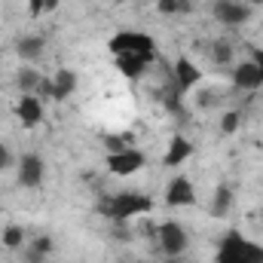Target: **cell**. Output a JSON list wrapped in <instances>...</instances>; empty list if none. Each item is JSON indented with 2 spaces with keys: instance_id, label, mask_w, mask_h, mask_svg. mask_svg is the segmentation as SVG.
Here are the masks:
<instances>
[{
  "instance_id": "obj_1",
  "label": "cell",
  "mask_w": 263,
  "mask_h": 263,
  "mask_svg": "<svg viewBox=\"0 0 263 263\" xmlns=\"http://www.w3.org/2000/svg\"><path fill=\"white\" fill-rule=\"evenodd\" d=\"M217 263H263V245L245 239L239 230H230L217 245Z\"/></svg>"
},
{
  "instance_id": "obj_2",
  "label": "cell",
  "mask_w": 263,
  "mask_h": 263,
  "mask_svg": "<svg viewBox=\"0 0 263 263\" xmlns=\"http://www.w3.org/2000/svg\"><path fill=\"white\" fill-rule=\"evenodd\" d=\"M150 208H153V199L144 193H120V196L98 202V214H104L110 220H132L138 214H147Z\"/></svg>"
},
{
  "instance_id": "obj_3",
  "label": "cell",
  "mask_w": 263,
  "mask_h": 263,
  "mask_svg": "<svg viewBox=\"0 0 263 263\" xmlns=\"http://www.w3.org/2000/svg\"><path fill=\"white\" fill-rule=\"evenodd\" d=\"M110 52L114 55H138V52H156V43L144 31H120L110 37Z\"/></svg>"
},
{
  "instance_id": "obj_4",
  "label": "cell",
  "mask_w": 263,
  "mask_h": 263,
  "mask_svg": "<svg viewBox=\"0 0 263 263\" xmlns=\"http://www.w3.org/2000/svg\"><path fill=\"white\" fill-rule=\"evenodd\" d=\"M156 236H159V248L168 254V257H181L187 251V230L178 223V220H165L156 227Z\"/></svg>"
},
{
  "instance_id": "obj_5",
  "label": "cell",
  "mask_w": 263,
  "mask_h": 263,
  "mask_svg": "<svg viewBox=\"0 0 263 263\" xmlns=\"http://www.w3.org/2000/svg\"><path fill=\"white\" fill-rule=\"evenodd\" d=\"M144 162H147V156H144L141 150L126 147V150L107 156V172H110V175H120V178H129V175H135V172L144 168Z\"/></svg>"
},
{
  "instance_id": "obj_6",
  "label": "cell",
  "mask_w": 263,
  "mask_h": 263,
  "mask_svg": "<svg viewBox=\"0 0 263 263\" xmlns=\"http://www.w3.org/2000/svg\"><path fill=\"white\" fill-rule=\"evenodd\" d=\"M43 175H46V165H43V156L37 153H22L18 156V184L22 187H40L43 184Z\"/></svg>"
},
{
  "instance_id": "obj_7",
  "label": "cell",
  "mask_w": 263,
  "mask_h": 263,
  "mask_svg": "<svg viewBox=\"0 0 263 263\" xmlns=\"http://www.w3.org/2000/svg\"><path fill=\"white\" fill-rule=\"evenodd\" d=\"M214 15H217V22H223L227 28H236V25H245V22H248L251 6H248V3H236V0H217V3H214Z\"/></svg>"
},
{
  "instance_id": "obj_8",
  "label": "cell",
  "mask_w": 263,
  "mask_h": 263,
  "mask_svg": "<svg viewBox=\"0 0 263 263\" xmlns=\"http://www.w3.org/2000/svg\"><path fill=\"white\" fill-rule=\"evenodd\" d=\"M156 62V52H138V55H117V70L126 80H138L144 77V70Z\"/></svg>"
},
{
  "instance_id": "obj_9",
  "label": "cell",
  "mask_w": 263,
  "mask_h": 263,
  "mask_svg": "<svg viewBox=\"0 0 263 263\" xmlns=\"http://www.w3.org/2000/svg\"><path fill=\"white\" fill-rule=\"evenodd\" d=\"M165 202L172 205V208H184V205H193L196 202V190H193V181L190 178H175L172 184H168V190H165Z\"/></svg>"
},
{
  "instance_id": "obj_10",
  "label": "cell",
  "mask_w": 263,
  "mask_h": 263,
  "mask_svg": "<svg viewBox=\"0 0 263 263\" xmlns=\"http://www.w3.org/2000/svg\"><path fill=\"white\" fill-rule=\"evenodd\" d=\"M233 86L242 89V92H254V89H260L263 77H260V70H257V65H254V62H242V65H236V70H233Z\"/></svg>"
},
{
  "instance_id": "obj_11",
  "label": "cell",
  "mask_w": 263,
  "mask_h": 263,
  "mask_svg": "<svg viewBox=\"0 0 263 263\" xmlns=\"http://www.w3.org/2000/svg\"><path fill=\"white\" fill-rule=\"evenodd\" d=\"M15 114H18V120H22V126H25V129H34V126H40V123H43V104H40V98H37V95H22V101H18Z\"/></svg>"
},
{
  "instance_id": "obj_12",
  "label": "cell",
  "mask_w": 263,
  "mask_h": 263,
  "mask_svg": "<svg viewBox=\"0 0 263 263\" xmlns=\"http://www.w3.org/2000/svg\"><path fill=\"white\" fill-rule=\"evenodd\" d=\"M190 156H193V144H190L184 135H175L172 144H168V150H165V159H162V162H165L168 168H178V165L187 162Z\"/></svg>"
},
{
  "instance_id": "obj_13",
  "label": "cell",
  "mask_w": 263,
  "mask_h": 263,
  "mask_svg": "<svg viewBox=\"0 0 263 263\" xmlns=\"http://www.w3.org/2000/svg\"><path fill=\"white\" fill-rule=\"evenodd\" d=\"M199 80H202V70H199L190 59H178V62H175V83H178V89H181V92L193 89Z\"/></svg>"
},
{
  "instance_id": "obj_14",
  "label": "cell",
  "mask_w": 263,
  "mask_h": 263,
  "mask_svg": "<svg viewBox=\"0 0 263 263\" xmlns=\"http://www.w3.org/2000/svg\"><path fill=\"white\" fill-rule=\"evenodd\" d=\"M43 49H46V40H43L40 34L22 37V40L15 43V52H18V59H25V65H34V62L43 55Z\"/></svg>"
},
{
  "instance_id": "obj_15",
  "label": "cell",
  "mask_w": 263,
  "mask_h": 263,
  "mask_svg": "<svg viewBox=\"0 0 263 263\" xmlns=\"http://www.w3.org/2000/svg\"><path fill=\"white\" fill-rule=\"evenodd\" d=\"M73 89H77V73L67 70V67H62V70L52 77V98H55V101H65V98L73 95Z\"/></svg>"
},
{
  "instance_id": "obj_16",
  "label": "cell",
  "mask_w": 263,
  "mask_h": 263,
  "mask_svg": "<svg viewBox=\"0 0 263 263\" xmlns=\"http://www.w3.org/2000/svg\"><path fill=\"white\" fill-rule=\"evenodd\" d=\"M230 208H233V190H230V184H220L217 190H214V199H211V217H227L230 214Z\"/></svg>"
},
{
  "instance_id": "obj_17",
  "label": "cell",
  "mask_w": 263,
  "mask_h": 263,
  "mask_svg": "<svg viewBox=\"0 0 263 263\" xmlns=\"http://www.w3.org/2000/svg\"><path fill=\"white\" fill-rule=\"evenodd\" d=\"M40 80H43V77H40V70H37L34 65H25L18 73H15V86H18L25 95H37V89H40Z\"/></svg>"
},
{
  "instance_id": "obj_18",
  "label": "cell",
  "mask_w": 263,
  "mask_h": 263,
  "mask_svg": "<svg viewBox=\"0 0 263 263\" xmlns=\"http://www.w3.org/2000/svg\"><path fill=\"white\" fill-rule=\"evenodd\" d=\"M49 254H52V239H49V236H37V239L31 242V248H28L25 260H28V263H46Z\"/></svg>"
},
{
  "instance_id": "obj_19",
  "label": "cell",
  "mask_w": 263,
  "mask_h": 263,
  "mask_svg": "<svg viewBox=\"0 0 263 263\" xmlns=\"http://www.w3.org/2000/svg\"><path fill=\"white\" fill-rule=\"evenodd\" d=\"M211 59H214L217 65H227V62L233 59V43H230V37H220V40L211 43Z\"/></svg>"
},
{
  "instance_id": "obj_20",
  "label": "cell",
  "mask_w": 263,
  "mask_h": 263,
  "mask_svg": "<svg viewBox=\"0 0 263 263\" xmlns=\"http://www.w3.org/2000/svg\"><path fill=\"white\" fill-rule=\"evenodd\" d=\"M101 144L107 147V156H110V153H120V150L132 147V144H135V138H132V135H104V138H101Z\"/></svg>"
},
{
  "instance_id": "obj_21",
  "label": "cell",
  "mask_w": 263,
  "mask_h": 263,
  "mask_svg": "<svg viewBox=\"0 0 263 263\" xmlns=\"http://www.w3.org/2000/svg\"><path fill=\"white\" fill-rule=\"evenodd\" d=\"M156 9L162 15H175V12H193V0H159Z\"/></svg>"
},
{
  "instance_id": "obj_22",
  "label": "cell",
  "mask_w": 263,
  "mask_h": 263,
  "mask_svg": "<svg viewBox=\"0 0 263 263\" xmlns=\"http://www.w3.org/2000/svg\"><path fill=\"white\" fill-rule=\"evenodd\" d=\"M22 242H25V230L22 227H6L3 230V245L6 248H22Z\"/></svg>"
},
{
  "instance_id": "obj_23",
  "label": "cell",
  "mask_w": 263,
  "mask_h": 263,
  "mask_svg": "<svg viewBox=\"0 0 263 263\" xmlns=\"http://www.w3.org/2000/svg\"><path fill=\"white\" fill-rule=\"evenodd\" d=\"M239 120H242L239 110H227L223 120H220V132H223V135H233V132L239 129Z\"/></svg>"
},
{
  "instance_id": "obj_24",
  "label": "cell",
  "mask_w": 263,
  "mask_h": 263,
  "mask_svg": "<svg viewBox=\"0 0 263 263\" xmlns=\"http://www.w3.org/2000/svg\"><path fill=\"white\" fill-rule=\"evenodd\" d=\"M9 165H12V153H9V147L0 141V172H6Z\"/></svg>"
},
{
  "instance_id": "obj_25",
  "label": "cell",
  "mask_w": 263,
  "mask_h": 263,
  "mask_svg": "<svg viewBox=\"0 0 263 263\" xmlns=\"http://www.w3.org/2000/svg\"><path fill=\"white\" fill-rule=\"evenodd\" d=\"M28 12L31 15H43L46 12V0H28Z\"/></svg>"
},
{
  "instance_id": "obj_26",
  "label": "cell",
  "mask_w": 263,
  "mask_h": 263,
  "mask_svg": "<svg viewBox=\"0 0 263 263\" xmlns=\"http://www.w3.org/2000/svg\"><path fill=\"white\" fill-rule=\"evenodd\" d=\"M251 62L257 65V70H260V77H263V49H254L251 52Z\"/></svg>"
},
{
  "instance_id": "obj_27",
  "label": "cell",
  "mask_w": 263,
  "mask_h": 263,
  "mask_svg": "<svg viewBox=\"0 0 263 263\" xmlns=\"http://www.w3.org/2000/svg\"><path fill=\"white\" fill-rule=\"evenodd\" d=\"M59 3H62V0H46V12H52V9H55Z\"/></svg>"
},
{
  "instance_id": "obj_28",
  "label": "cell",
  "mask_w": 263,
  "mask_h": 263,
  "mask_svg": "<svg viewBox=\"0 0 263 263\" xmlns=\"http://www.w3.org/2000/svg\"><path fill=\"white\" fill-rule=\"evenodd\" d=\"M245 3H248V6H260L263 0H245Z\"/></svg>"
},
{
  "instance_id": "obj_29",
  "label": "cell",
  "mask_w": 263,
  "mask_h": 263,
  "mask_svg": "<svg viewBox=\"0 0 263 263\" xmlns=\"http://www.w3.org/2000/svg\"><path fill=\"white\" fill-rule=\"evenodd\" d=\"M168 263H181V260H178V257H175V260H168Z\"/></svg>"
}]
</instances>
